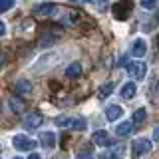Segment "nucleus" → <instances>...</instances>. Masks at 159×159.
Returning <instances> with one entry per match:
<instances>
[{
	"mask_svg": "<svg viewBox=\"0 0 159 159\" xmlns=\"http://www.w3.org/2000/svg\"><path fill=\"white\" fill-rule=\"evenodd\" d=\"M72 2H76V4H88V2H92V0H72Z\"/></svg>",
	"mask_w": 159,
	"mask_h": 159,
	"instance_id": "a878e982",
	"label": "nucleus"
},
{
	"mask_svg": "<svg viewBox=\"0 0 159 159\" xmlns=\"http://www.w3.org/2000/svg\"><path fill=\"white\" fill-rule=\"evenodd\" d=\"M133 10V0H119L111 6V14L116 16L117 20H125Z\"/></svg>",
	"mask_w": 159,
	"mask_h": 159,
	"instance_id": "f03ea898",
	"label": "nucleus"
},
{
	"mask_svg": "<svg viewBox=\"0 0 159 159\" xmlns=\"http://www.w3.org/2000/svg\"><path fill=\"white\" fill-rule=\"evenodd\" d=\"M14 89H16L18 96H28L30 92H32V82L26 78H20L16 80V84H14Z\"/></svg>",
	"mask_w": 159,
	"mask_h": 159,
	"instance_id": "6e6552de",
	"label": "nucleus"
},
{
	"mask_svg": "<svg viewBox=\"0 0 159 159\" xmlns=\"http://www.w3.org/2000/svg\"><path fill=\"white\" fill-rule=\"evenodd\" d=\"M153 139H155V141H159V125L153 129Z\"/></svg>",
	"mask_w": 159,
	"mask_h": 159,
	"instance_id": "b1692460",
	"label": "nucleus"
},
{
	"mask_svg": "<svg viewBox=\"0 0 159 159\" xmlns=\"http://www.w3.org/2000/svg\"><path fill=\"white\" fill-rule=\"evenodd\" d=\"M157 18H159V16H157Z\"/></svg>",
	"mask_w": 159,
	"mask_h": 159,
	"instance_id": "c756f323",
	"label": "nucleus"
},
{
	"mask_svg": "<svg viewBox=\"0 0 159 159\" xmlns=\"http://www.w3.org/2000/svg\"><path fill=\"white\" fill-rule=\"evenodd\" d=\"M0 34H6V24L0 22Z\"/></svg>",
	"mask_w": 159,
	"mask_h": 159,
	"instance_id": "393cba45",
	"label": "nucleus"
},
{
	"mask_svg": "<svg viewBox=\"0 0 159 159\" xmlns=\"http://www.w3.org/2000/svg\"><path fill=\"white\" fill-rule=\"evenodd\" d=\"M52 42H54V38L50 36V34H44L38 44H40V48H46V46H52Z\"/></svg>",
	"mask_w": 159,
	"mask_h": 159,
	"instance_id": "412c9836",
	"label": "nucleus"
},
{
	"mask_svg": "<svg viewBox=\"0 0 159 159\" xmlns=\"http://www.w3.org/2000/svg\"><path fill=\"white\" fill-rule=\"evenodd\" d=\"M24 127L26 129H36V127H40L44 123V117H42V113L40 111H30V113H26L24 116Z\"/></svg>",
	"mask_w": 159,
	"mask_h": 159,
	"instance_id": "423d86ee",
	"label": "nucleus"
},
{
	"mask_svg": "<svg viewBox=\"0 0 159 159\" xmlns=\"http://www.w3.org/2000/svg\"><path fill=\"white\" fill-rule=\"evenodd\" d=\"M133 129H135L133 121H123V123H119V125L116 127V133H117L119 137H127V135H131V133H133Z\"/></svg>",
	"mask_w": 159,
	"mask_h": 159,
	"instance_id": "9d476101",
	"label": "nucleus"
},
{
	"mask_svg": "<svg viewBox=\"0 0 159 159\" xmlns=\"http://www.w3.org/2000/svg\"><path fill=\"white\" fill-rule=\"evenodd\" d=\"M121 155H123V147L117 145V147H113V149H107L106 153H102L99 159H121Z\"/></svg>",
	"mask_w": 159,
	"mask_h": 159,
	"instance_id": "f8f14e48",
	"label": "nucleus"
},
{
	"mask_svg": "<svg viewBox=\"0 0 159 159\" xmlns=\"http://www.w3.org/2000/svg\"><path fill=\"white\" fill-rule=\"evenodd\" d=\"M157 54H159V36H157Z\"/></svg>",
	"mask_w": 159,
	"mask_h": 159,
	"instance_id": "cd10ccee",
	"label": "nucleus"
},
{
	"mask_svg": "<svg viewBox=\"0 0 159 159\" xmlns=\"http://www.w3.org/2000/svg\"><path fill=\"white\" fill-rule=\"evenodd\" d=\"M80 76H82V66H80L78 62L70 64L66 68V78H80Z\"/></svg>",
	"mask_w": 159,
	"mask_h": 159,
	"instance_id": "2eb2a0df",
	"label": "nucleus"
},
{
	"mask_svg": "<svg viewBox=\"0 0 159 159\" xmlns=\"http://www.w3.org/2000/svg\"><path fill=\"white\" fill-rule=\"evenodd\" d=\"M92 141L96 143V145H99V147H109V145H111V137H109V133L103 131V129H99V131L93 133Z\"/></svg>",
	"mask_w": 159,
	"mask_h": 159,
	"instance_id": "0eeeda50",
	"label": "nucleus"
},
{
	"mask_svg": "<svg viewBox=\"0 0 159 159\" xmlns=\"http://www.w3.org/2000/svg\"><path fill=\"white\" fill-rule=\"evenodd\" d=\"M111 92H113V84L109 82V84H106V86H102L98 89V98L99 99H106L107 96H111Z\"/></svg>",
	"mask_w": 159,
	"mask_h": 159,
	"instance_id": "6ab92c4d",
	"label": "nucleus"
},
{
	"mask_svg": "<svg viewBox=\"0 0 159 159\" xmlns=\"http://www.w3.org/2000/svg\"><path fill=\"white\" fill-rule=\"evenodd\" d=\"M141 6L147 8V10H151V8L157 6V0H141Z\"/></svg>",
	"mask_w": 159,
	"mask_h": 159,
	"instance_id": "4be33fe9",
	"label": "nucleus"
},
{
	"mask_svg": "<svg viewBox=\"0 0 159 159\" xmlns=\"http://www.w3.org/2000/svg\"><path fill=\"white\" fill-rule=\"evenodd\" d=\"M40 143H42L46 149H52L56 145V135H54L52 131H42L40 133Z\"/></svg>",
	"mask_w": 159,
	"mask_h": 159,
	"instance_id": "9b49d317",
	"label": "nucleus"
},
{
	"mask_svg": "<svg viewBox=\"0 0 159 159\" xmlns=\"http://www.w3.org/2000/svg\"><path fill=\"white\" fill-rule=\"evenodd\" d=\"M145 52H147V44H145V40H143V38H137L135 42H133L131 54H133L135 58H143V56H145Z\"/></svg>",
	"mask_w": 159,
	"mask_h": 159,
	"instance_id": "1a4fd4ad",
	"label": "nucleus"
},
{
	"mask_svg": "<svg viewBox=\"0 0 159 159\" xmlns=\"http://www.w3.org/2000/svg\"><path fill=\"white\" fill-rule=\"evenodd\" d=\"M151 151V141L145 137H139L135 139V141L131 143V155L133 157H139V155H143V153H149Z\"/></svg>",
	"mask_w": 159,
	"mask_h": 159,
	"instance_id": "20e7f679",
	"label": "nucleus"
},
{
	"mask_svg": "<svg viewBox=\"0 0 159 159\" xmlns=\"http://www.w3.org/2000/svg\"><path fill=\"white\" fill-rule=\"evenodd\" d=\"M8 103H10V109H12L14 113H20V111L24 109V102H22L20 98H16V96L10 98V99H8Z\"/></svg>",
	"mask_w": 159,
	"mask_h": 159,
	"instance_id": "f3484780",
	"label": "nucleus"
},
{
	"mask_svg": "<svg viewBox=\"0 0 159 159\" xmlns=\"http://www.w3.org/2000/svg\"><path fill=\"white\" fill-rule=\"evenodd\" d=\"M14 159H22V157H14Z\"/></svg>",
	"mask_w": 159,
	"mask_h": 159,
	"instance_id": "c85d7f7f",
	"label": "nucleus"
},
{
	"mask_svg": "<svg viewBox=\"0 0 159 159\" xmlns=\"http://www.w3.org/2000/svg\"><path fill=\"white\" fill-rule=\"evenodd\" d=\"M28 159H42V157H40V155H38V153H32V155H30Z\"/></svg>",
	"mask_w": 159,
	"mask_h": 159,
	"instance_id": "bb28decb",
	"label": "nucleus"
},
{
	"mask_svg": "<svg viewBox=\"0 0 159 159\" xmlns=\"http://www.w3.org/2000/svg\"><path fill=\"white\" fill-rule=\"evenodd\" d=\"M58 127H66V129H76V131H84L88 127L84 117H58L56 119Z\"/></svg>",
	"mask_w": 159,
	"mask_h": 159,
	"instance_id": "f257e3e1",
	"label": "nucleus"
},
{
	"mask_svg": "<svg viewBox=\"0 0 159 159\" xmlns=\"http://www.w3.org/2000/svg\"><path fill=\"white\" fill-rule=\"evenodd\" d=\"M145 117H147V111L143 107H139L133 111V117H131V121H133V125H141L143 121H145Z\"/></svg>",
	"mask_w": 159,
	"mask_h": 159,
	"instance_id": "dca6fc26",
	"label": "nucleus"
},
{
	"mask_svg": "<svg viewBox=\"0 0 159 159\" xmlns=\"http://www.w3.org/2000/svg\"><path fill=\"white\" fill-rule=\"evenodd\" d=\"M54 10H56V6H54V4H42V6L36 8V16H50Z\"/></svg>",
	"mask_w": 159,
	"mask_h": 159,
	"instance_id": "a211bd4d",
	"label": "nucleus"
},
{
	"mask_svg": "<svg viewBox=\"0 0 159 159\" xmlns=\"http://www.w3.org/2000/svg\"><path fill=\"white\" fill-rule=\"evenodd\" d=\"M121 98H123V99L135 98V84H133V82H127L125 86L121 88Z\"/></svg>",
	"mask_w": 159,
	"mask_h": 159,
	"instance_id": "4468645a",
	"label": "nucleus"
},
{
	"mask_svg": "<svg viewBox=\"0 0 159 159\" xmlns=\"http://www.w3.org/2000/svg\"><path fill=\"white\" fill-rule=\"evenodd\" d=\"M12 143H14V147H16L18 151H32V149L38 145L34 139H30L26 135H16V137L12 139Z\"/></svg>",
	"mask_w": 159,
	"mask_h": 159,
	"instance_id": "39448f33",
	"label": "nucleus"
},
{
	"mask_svg": "<svg viewBox=\"0 0 159 159\" xmlns=\"http://www.w3.org/2000/svg\"><path fill=\"white\" fill-rule=\"evenodd\" d=\"M78 159H93V155L89 151H84V153H80V155H78Z\"/></svg>",
	"mask_w": 159,
	"mask_h": 159,
	"instance_id": "5701e85b",
	"label": "nucleus"
},
{
	"mask_svg": "<svg viewBox=\"0 0 159 159\" xmlns=\"http://www.w3.org/2000/svg\"><path fill=\"white\" fill-rule=\"evenodd\" d=\"M14 6V0H0V12H8L10 8Z\"/></svg>",
	"mask_w": 159,
	"mask_h": 159,
	"instance_id": "aec40b11",
	"label": "nucleus"
},
{
	"mask_svg": "<svg viewBox=\"0 0 159 159\" xmlns=\"http://www.w3.org/2000/svg\"><path fill=\"white\" fill-rule=\"evenodd\" d=\"M121 116H123V109L119 106H109L106 109V117L109 119V121H116V119H119Z\"/></svg>",
	"mask_w": 159,
	"mask_h": 159,
	"instance_id": "ddd939ff",
	"label": "nucleus"
},
{
	"mask_svg": "<svg viewBox=\"0 0 159 159\" xmlns=\"http://www.w3.org/2000/svg\"><path fill=\"white\" fill-rule=\"evenodd\" d=\"M127 74L133 80H143L147 74V64L145 62H127Z\"/></svg>",
	"mask_w": 159,
	"mask_h": 159,
	"instance_id": "7ed1b4c3",
	"label": "nucleus"
}]
</instances>
